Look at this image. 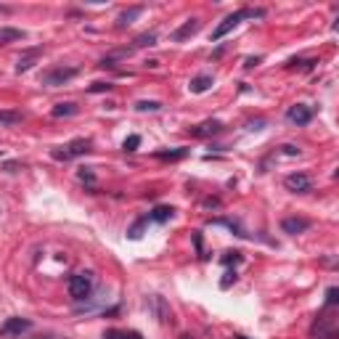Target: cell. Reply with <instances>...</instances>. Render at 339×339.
<instances>
[{
	"mask_svg": "<svg viewBox=\"0 0 339 339\" xmlns=\"http://www.w3.org/2000/svg\"><path fill=\"white\" fill-rule=\"evenodd\" d=\"M262 14H265L262 8H239V11H233V14H228V16H225V19L215 27L212 40H215V43H217V40H223L231 29H236V27L241 24L244 19H257V16H262Z\"/></svg>",
	"mask_w": 339,
	"mask_h": 339,
	"instance_id": "obj_1",
	"label": "cell"
},
{
	"mask_svg": "<svg viewBox=\"0 0 339 339\" xmlns=\"http://www.w3.org/2000/svg\"><path fill=\"white\" fill-rule=\"evenodd\" d=\"M66 289H69V297H72L74 302H83V299L90 297V291H93V276L90 273H74L66 281Z\"/></svg>",
	"mask_w": 339,
	"mask_h": 339,
	"instance_id": "obj_2",
	"label": "cell"
},
{
	"mask_svg": "<svg viewBox=\"0 0 339 339\" xmlns=\"http://www.w3.org/2000/svg\"><path fill=\"white\" fill-rule=\"evenodd\" d=\"M72 77H77V69L74 66H56V69H51V72L43 74V85L58 88V85H66Z\"/></svg>",
	"mask_w": 339,
	"mask_h": 339,
	"instance_id": "obj_3",
	"label": "cell"
},
{
	"mask_svg": "<svg viewBox=\"0 0 339 339\" xmlns=\"http://www.w3.org/2000/svg\"><path fill=\"white\" fill-rule=\"evenodd\" d=\"M313 339H336V318L326 310L313 326Z\"/></svg>",
	"mask_w": 339,
	"mask_h": 339,
	"instance_id": "obj_4",
	"label": "cell"
},
{
	"mask_svg": "<svg viewBox=\"0 0 339 339\" xmlns=\"http://www.w3.org/2000/svg\"><path fill=\"white\" fill-rule=\"evenodd\" d=\"M90 141H88V138H74V141L72 143H69V146H64V151H53V159H74V157H83V154H88V151H90Z\"/></svg>",
	"mask_w": 339,
	"mask_h": 339,
	"instance_id": "obj_5",
	"label": "cell"
},
{
	"mask_svg": "<svg viewBox=\"0 0 339 339\" xmlns=\"http://www.w3.org/2000/svg\"><path fill=\"white\" fill-rule=\"evenodd\" d=\"M284 185H286V191H291V194H308L310 191V178L305 172H291V175H286Z\"/></svg>",
	"mask_w": 339,
	"mask_h": 339,
	"instance_id": "obj_6",
	"label": "cell"
},
{
	"mask_svg": "<svg viewBox=\"0 0 339 339\" xmlns=\"http://www.w3.org/2000/svg\"><path fill=\"white\" fill-rule=\"evenodd\" d=\"M29 329H32V321H27V318H6L3 326H0V334L3 336H16V334L29 331Z\"/></svg>",
	"mask_w": 339,
	"mask_h": 339,
	"instance_id": "obj_7",
	"label": "cell"
},
{
	"mask_svg": "<svg viewBox=\"0 0 339 339\" xmlns=\"http://www.w3.org/2000/svg\"><path fill=\"white\" fill-rule=\"evenodd\" d=\"M286 120H289L291 125L302 127V125H308V122L313 120V109L305 106V103H297V106H291V109L286 111Z\"/></svg>",
	"mask_w": 339,
	"mask_h": 339,
	"instance_id": "obj_8",
	"label": "cell"
},
{
	"mask_svg": "<svg viewBox=\"0 0 339 339\" xmlns=\"http://www.w3.org/2000/svg\"><path fill=\"white\" fill-rule=\"evenodd\" d=\"M217 133H223V122H217V120H207L202 125L191 127L194 138H209V135H217Z\"/></svg>",
	"mask_w": 339,
	"mask_h": 339,
	"instance_id": "obj_9",
	"label": "cell"
},
{
	"mask_svg": "<svg viewBox=\"0 0 339 339\" xmlns=\"http://www.w3.org/2000/svg\"><path fill=\"white\" fill-rule=\"evenodd\" d=\"M199 29H202V21H199V19H189L183 27H178V29L172 32V40H175V43H183V40L194 37V34H196Z\"/></svg>",
	"mask_w": 339,
	"mask_h": 339,
	"instance_id": "obj_10",
	"label": "cell"
},
{
	"mask_svg": "<svg viewBox=\"0 0 339 339\" xmlns=\"http://www.w3.org/2000/svg\"><path fill=\"white\" fill-rule=\"evenodd\" d=\"M281 228H284V233L297 236V233H305L310 228V220H305V217H286L284 223H281Z\"/></svg>",
	"mask_w": 339,
	"mask_h": 339,
	"instance_id": "obj_11",
	"label": "cell"
},
{
	"mask_svg": "<svg viewBox=\"0 0 339 339\" xmlns=\"http://www.w3.org/2000/svg\"><path fill=\"white\" fill-rule=\"evenodd\" d=\"M143 14V6H133V8H127V11H122L120 16H117V29H125V27H130L133 21Z\"/></svg>",
	"mask_w": 339,
	"mask_h": 339,
	"instance_id": "obj_12",
	"label": "cell"
},
{
	"mask_svg": "<svg viewBox=\"0 0 339 339\" xmlns=\"http://www.w3.org/2000/svg\"><path fill=\"white\" fill-rule=\"evenodd\" d=\"M43 53V48H29L24 56H19V64H16V72L21 74V72H27V69H32L34 66V58H37Z\"/></svg>",
	"mask_w": 339,
	"mask_h": 339,
	"instance_id": "obj_13",
	"label": "cell"
},
{
	"mask_svg": "<svg viewBox=\"0 0 339 339\" xmlns=\"http://www.w3.org/2000/svg\"><path fill=\"white\" fill-rule=\"evenodd\" d=\"M212 83H215V80H212V74H199V77H194L191 80V93H207L209 88H212Z\"/></svg>",
	"mask_w": 339,
	"mask_h": 339,
	"instance_id": "obj_14",
	"label": "cell"
},
{
	"mask_svg": "<svg viewBox=\"0 0 339 339\" xmlns=\"http://www.w3.org/2000/svg\"><path fill=\"white\" fill-rule=\"evenodd\" d=\"M27 34L21 29H14V27H3L0 29V45H8V43H16V40H24Z\"/></svg>",
	"mask_w": 339,
	"mask_h": 339,
	"instance_id": "obj_15",
	"label": "cell"
},
{
	"mask_svg": "<svg viewBox=\"0 0 339 339\" xmlns=\"http://www.w3.org/2000/svg\"><path fill=\"white\" fill-rule=\"evenodd\" d=\"M154 157H157V159H162V162H178V159H183V157H189V148H170V151H157Z\"/></svg>",
	"mask_w": 339,
	"mask_h": 339,
	"instance_id": "obj_16",
	"label": "cell"
},
{
	"mask_svg": "<svg viewBox=\"0 0 339 339\" xmlns=\"http://www.w3.org/2000/svg\"><path fill=\"white\" fill-rule=\"evenodd\" d=\"M24 120L21 111H14V109H0V125H19Z\"/></svg>",
	"mask_w": 339,
	"mask_h": 339,
	"instance_id": "obj_17",
	"label": "cell"
},
{
	"mask_svg": "<svg viewBox=\"0 0 339 339\" xmlns=\"http://www.w3.org/2000/svg\"><path fill=\"white\" fill-rule=\"evenodd\" d=\"M77 111H80L77 103H56V106L51 109L53 117H74Z\"/></svg>",
	"mask_w": 339,
	"mask_h": 339,
	"instance_id": "obj_18",
	"label": "cell"
},
{
	"mask_svg": "<svg viewBox=\"0 0 339 339\" xmlns=\"http://www.w3.org/2000/svg\"><path fill=\"white\" fill-rule=\"evenodd\" d=\"M172 215H175V209H172V207H154V212H151L148 217L154 220V223H167Z\"/></svg>",
	"mask_w": 339,
	"mask_h": 339,
	"instance_id": "obj_19",
	"label": "cell"
},
{
	"mask_svg": "<svg viewBox=\"0 0 339 339\" xmlns=\"http://www.w3.org/2000/svg\"><path fill=\"white\" fill-rule=\"evenodd\" d=\"M103 339H143L141 331H120V329H109L103 334Z\"/></svg>",
	"mask_w": 339,
	"mask_h": 339,
	"instance_id": "obj_20",
	"label": "cell"
},
{
	"mask_svg": "<svg viewBox=\"0 0 339 339\" xmlns=\"http://www.w3.org/2000/svg\"><path fill=\"white\" fill-rule=\"evenodd\" d=\"M133 43H135L133 48H151V45H157V34L154 32H143V34H138Z\"/></svg>",
	"mask_w": 339,
	"mask_h": 339,
	"instance_id": "obj_21",
	"label": "cell"
},
{
	"mask_svg": "<svg viewBox=\"0 0 339 339\" xmlns=\"http://www.w3.org/2000/svg\"><path fill=\"white\" fill-rule=\"evenodd\" d=\"M151 302H154V308H157L159 321H162V323H167V321H170V310H167V305H165V299L157 294V297H151Z\"/></svg>",
	"mask_w": 339,
	"mask_h": 339,
	"instance_id": "obj_22",
	"label": "cell"
},
{
	"mask_svg": "<svg viewBox=\"0 0 339 339\" xmlns=\"http://www.w3.org/2000/svg\"><path fill=\"white\" fill-rule=\"evenodd\" d=\"M146 223H148V217H141V220H138V223H135L130 231H127V236H130V239H141V236H143V228H146Z\"/></svg>",
	"mask_w": 339,
	"mask_h": 339,
	"instance_id": "obj_23",
	"label": "cell"
},
{
	"mask_svg": "<svg viewBox=\"0 0 339 339\" xmlns=\"http://www.w3.org/2000/svg\"><path fill=\"white\" fill-rule=\"evenodd\" d=\"M135 109H138V111H159L162 103H159V101H138Z\"/></svg>",
	"mask_w": 339,
	"mask_h": 339,
	"instance_id": "obj_24",
	"label": "cell"
},
{
	"mask_svg": "<svg viewBox=\"0 0 339 339\" xmlns=\"http://www.w3.org/2000/svg\"><path fill=\"white\" fill-rule=\"evenodd\" d=\"M138 146H141V135H127L125 143H122L125 151H138Z\"/></svg>",
	"mask_w": 339,
	"mask_h": 339,
	"instance_id": "obj_25",
	"label": "cell"
},
{
	"mask_svg": "<svg viewBox=\"0 0 339 339\" xmlns=\"http://www.w3.org/2000/svg\"><path fill=\"white\" fill-rule=\"evenodd\" d=\"M336 302H339V289L329 286V289H326V308H334Z\"/></svg>",
	"mask_w": 339,
	"mask_h": 339,
	"instance_id": "obj_26",
	"label": "cell"
},
{
	"mask_svg": "<svg viewBox=\"0 0 339 339\" xmlns=\"http://www.w3.org/2000/svg\"><path fill=\"white\" fill-rule=\"evenodd\" d=\"M77 178L83 180V183H88V185H93V183H96V175L90 172V167H83V170L77 172Z\"/></svg>",
	"mask_w": 339,
	"mask_h": 339,
	"instance_id": "obj_27",
	"label": "cell"
},
{
	"mask_svg": "<svg viewBox=\"0 0 339 339\" xmlns=\"http://www.w3.org/2000/svg\"><path fill=\"white\" fill-rule=\"evenodd\" d=\"M239 260H241V252H225V257H223V262H225V265L239 262Z\"/></svg>",
	"mask_w": 339,
	"mask_h": 339,
	"instance_id": "obj_28",
	"label": "cell"
},
{
	"mask_svg": "<svg viewBox=\"0 0 339 339\" xmlns=\"http://www.w3.org/2000/svg\"><path fill=\"white\" fill-rule=\"evenodd\" d=\"M233 281H236V271H228V273H225V278L220 281V286H223V289H228Z\"/></svg>",
	"mask_w": 339,
	"mask_h": 339,
	"instance_id": "obj_29",
	"label": "cell"
},
{
	"mask_svg": "<svg viewBox=\"0 0 339 339\" xmlns=\"http://www.w3.org/2000/svg\"><path fill=\"white\" fill-rule=\"evenodd\" d=\"M103 90H111L109 83H93L90 85V93H103Z\"/></svg>",
	"mask_w": 339,
	"mask_h": 339,
	"instance_id": "obj_30",
	"label": "cell"
},
{
	"mask_svg": "<svg viewBox=\"0 0 339 339\" xmlns=\"http://www.w3.org/2000/svg\"><path fill=\"white\" fill-rule=\"evenodd\" d=\"M260 61H262L260 56H254V58H247V61H244V69H254V66L260 64Z\"/></svg>",
	"mask_w": 339,
	"mask_h": 339,
	"instance_id": "obj_31",
	"label": "cell"
},
{
	"mask_svg": "<svg viewBox=\"0 0 339 339\" xmlns=\"http://www.w3.org/2000/svg\"><path fill=\"white\" fill-rule=\"evenodd\" d=\"M194 244H196V252L204 257V247H202V236H199V233H194Z\"/></svg>",
	"mask_w": 339,
	"mask_h": 339,
	"instance_id": "obj_32",
	"label": "cell"
},
{
	"mask_svg": "<svg viewBox=\"0 0 339 339\" xmlns=\"http://www.w3.org/2000/svg\"><path fill=\"white\" fill-rule=\"evenodd\" d=\"M262 125H265L262 120L260 122H249V130H262Z\"/></svg>",
	"mask_w": 339,
	"mask_h": 339,
	"instance_id": "obj_33",
	"label": "cell"
},
{
	"mask_svg": "<svg viewBox=\"0 0 339 339\" xmlns=\"http://www.w3.org/2000/svg\"><path fill=\"white\" fill-rule=\"evenodd\" d=\"M236 339H247V336H241V334H239V336H236Z\"/></svg>",
	"mask_w": 339,
	"mask_h": 339,
	"instance_id": "obj_34",
	"label": "cell"
},
{
	"mask_svg": "<svg viewBox=\"0 0 339 339\" xmlns=\"http://www.w3.org/2000/svg\"><path fill=\"white\" fill-rule=\"evenodd\" d=\"M180 339H191V336H180Z\"/></svg>",
	"mask_w": 339,
	"mask_h": 339,
	"instance_id": "obj_35",
	"label": "cell"
}]
</instances>
